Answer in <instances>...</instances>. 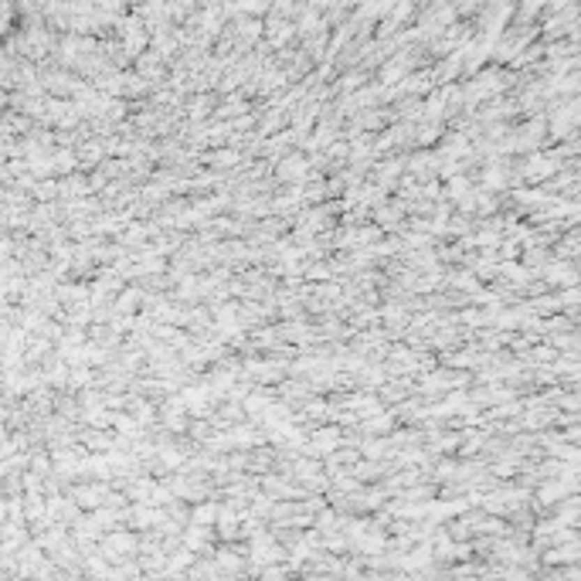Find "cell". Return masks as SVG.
I'll return each instance as SVG.
<instances>
[{"instance_id": "cell-1", "label": "cell", "mask_w": 581, "mask_h": 581, "mask_svg": "<svg viewBox=\"0 0 581 581\" xmlns=\"http://www.w3.org/2000/svg\"><path fill=\"white\" fill-rule=\"evenodd\" d=\"M0 14H3V10H0ZM0 27H3V17H0Z\"/></svg>"}]
</instances>
